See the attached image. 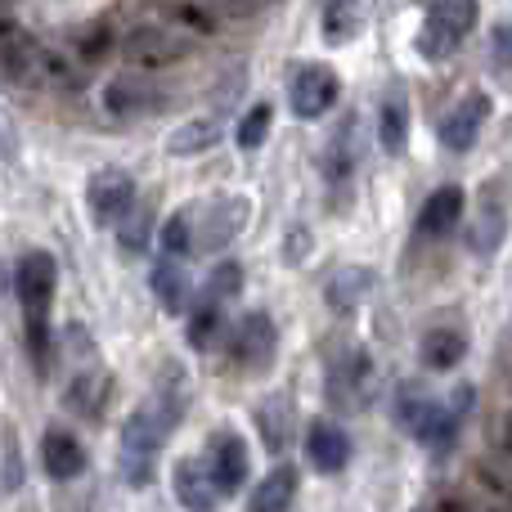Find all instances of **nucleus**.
Listing matches in <instances>:
<instances>
[{"label":"nucleus","mask_w":512,"mask_h":512,"mask_svg":"<svg viewBox=\"0 0 512 512\" xmlns=\"http://www.w3.org/2000/svg\"><path fill=\"white\" fill-rule=\"evenodd\" d=\"M364 288H369V270H342L337 274V283L328 288V301H333L337 310H351L355 301H360Z\"/></svg>","instance_id":"obj_33"},{"label":"nucleus","mask_w":512,"mask_h":512,"mask_svg":"<svg viewBox=\"0 0 512 512\" xmlns=\"http://www.w3.org/2000/svg\"><path fill=\"white\" fill-rule=\"evenodd\" d=\"M153 297H158V306L167 315H185L189 310V274L180 270L176 256H162L153 265Z\"/></svg>","instance_id":"obj_20"},{"label":"nucleus","mask_w":512,"mask_h":512,"mask_svg":"<svg viewBox=\"0 0 512 512\" xmlns=\"http://www.w3.org/2000/svg\"><path fill=\"white\" fill-rule=\"evenodd\" d=\"M499 234H504V216H486V221L472 230V252H490L499 243Z\"/></svg>","instance_id":"obj_34"},{"label":"nucleus","mask_w":512,"mask_h":512,"mask_svg":"<svg viewBox=\"0 0 512 512\" xmlns=\"http://www.w3.org/2000/svg\"><path fill=\"white\" fill-rule=\"evenodd\" d=\"M337 95H342L337 72L324 68V63H306V68H297L292 72V81H288V104H292V113H297L301 122L324 117L328 108L337 104Z\"/></svg>","instance_id":"obj_7"},{"label":"nucleus","mask_w":512,"mask_h":512,"mask_svg":"<svg viewBox=\"0 0 512 512\" xmlns=\"http://www.w3.org/2000/svg\"><path fill=\"white\" fill-rule=\"evenodd\" d=\"M459 221H463V189L445 185V189H436L423 203V212H418V234H423V239H445Z\"/></svg>","instance_id":"obj_18"},{"label":"nucleus","mask_w":512,"mask_h":512,"mask_svg":"<svg viewBox=\"0 0 512 512\" xmlns=\"http://www.w3.org/2000/svg\"><path fill=\"white\" fill-rule=\"evenodd\" d=\"M378 396V373H373V360L364 351H346L342 364L333 369V400L346 409H364Z\"/></svg>","instance_id":"obj_13"},{"label":"nucleus","mask_w":512,"mask_h":512,"mask_svg":"<svg viewBox=\"0 0 512 512\" xmlns=\"http://www.w3.org/2000/svg\"><path fill=\"white\" fill-rule=\"evenodd\" d=\"M472 477H477V486L486 490L490 499H499V504L512 508V454H486V459L472 463Z\"/></svg>","instance_id":"obj_25"},{"label":"nucleus","mask_w":512,"mask_h":512,"mask_svg":"<svg viewBox=\"0 0 512 512\" xmlns=\"http://www.w3.org/2000/svg\"><path fill=\"white\" fill-rule=\"evenodd\" d=\"M292 499H297V468L279 463L261 477V486L248 495V512H292Z\"/></svg>","instance_id":"obj_19"},{"label":"nucleus","mask_w":512,"mask_h":512,"mask_svg":"<svg viewBox=\"0 0 512 512\" xmlns=\"http://www.w3.org/2000/svg\"><path fill=\"white\" fill-rule=\"evenodd\" d=\"M158 243H162V256L185 261V256L194 252V212H176V216H171V221L162 225Z\"/></svg>","instance_id":"obj_28"},{"label":"nucleus","mask_w":512,"mask_h":512,"mask_svg":"<svg viewBox=\"0 0 512 512\" xmlns=\"http://www.w3.org/2000/svg\"><path fill=\"white\" fill-rule=\"evenodd\" d=\"M490 54H495V68L512 72V23L495 27V41H490Z\"/></svg>","instance_id":"obj_35"},{"label":"nucleus","mask_w":512,"mask_h":512,"mask_svg":"<svg viewBox=\"0 0 512 512\" xmlns=\"http://www.w3.org/2000/svg\"><path fill=\"white\" fill-rule=\"evenodd\" d=\"M360 27H364L360 0H328V9H324V41L328 45H346L351 36H360Z\"/></svg>","instance_id":"obj_27"},{"label":"nucleus","mask_w":512,"mask_h":512,"mask_svg":"<svg viewBox=\"0 0 512 512\" xmlns=\"http://www.w3.org/2000/svg\"><path fill=\"white\" fill-rule=\"evenodd\" d=\"M54 283H59V265L50 252H23L14 270V292L18 306L27 319V342L32 355L45 360V346H50V301H54Z\"/></svg>","instance_id":"obj_1"},{"label":"nucleus","mask_w":512,"mask_h":512,"mask_svg":"<svg viewBox=\"0 0 512 512\" xmlns=\"http://www.w3.org/2000/svg\"><path fill=\"white\" fill-rule=\"evenodd\" d=\"M243 221H248L243 198H216L212 207H203V221L194 230V252H221L230 239H239Z\"/></svg>","instance_id":"obj_11"},{"label":"nucleus","mask_w":512,"mask_h":512,"mask_svg":"<svg viewBox=\"0 0 512 512\" xmlns=\"http://www.w3.org/2000/svg\"><path fill=\"white\" fill-rule=\"evenodd\" d=\"M171 486H176V499L185 512H216V504H221L216 472L203 459H180L176 472H171Z\"/></svg>","instance_id":"obj_12"},{"label":"nucleus","mask_w":512,"mask_h":512,"mask_svg":"<svg viewBox=\"0 0 512 512\" xmlns=\"http://www.w3.org/2000/svg\"><path fill=\"white\" fill-rule=\"evenodd\" d=\"M225 135V122H221V113H212V117H194V122H185L176 135L167 140V149L176 153V158H189V153H203V149H212L216 140Z\"/></svg>","instance_id":"obj_23"},{"label":"nucleus","mask_w":512,"mask_h":512,"mask_svg":"<svg viewBox=\"0 0 512 512\" xmlns=\"http://www.w3.org/2000/svg\"><path fill=\"white\" fill-rule=\"evenodd\" d=\"M149 239H153V216H149V207L135 203V212L117 225V243H122V252L140 256L144 248H149Z\"/></svg>","instance_id":"obj_29"},{"label":"nucleus","mask_w":512,"mask_h":512,"mask_svg":"<svg viewBox=\"0 0 512 512\" xmlns=\"http://www.w3.org/2000/svg\"><path fill=\"white\" fill-rule=\"evenodd\" d=\"M234 360L243 364V369H265V364L274 360V346H279V333H274L270 315L265 310H248V315L234 324Z\"/></svg>","instance_id":"obj_10"},{"label":"nucleus","mask_w":512,"mask_h":512,"mask_svg":"<svg viewBox=\"0 0 512 512\" xmlns=\"http://www.w3.org/2000/svg\"><path fill=\"white\" fill-rule=\"evenodd\" d=\"M445 512H512L508 504H472V499H459V495H450L445 499Z\"/></svg>","instance_id":"obj_36"},{"label":"nucleus","mask_w":512,"mask_h":512,"mask_svg":"<svg viewBox=\"0 0 512 512\" xmlns=\"http://www.w3.org/2000/svg\"><path fill=\"white\" fill-rule=\"evenodd\" d=\"M162 104H167V95H162L149 77H140V72H122V77H113L104 86V108L113 117H122V122H135V117L158 113Z\"/></svg>","instance_id":"obj_9"},{"label":"nucleus","mask_w":512,"mask_h":512,"mask_svg":"<svg viewBox=\"0 0 512 512\" xmlns=\"http://www.w3.org/2000/svg\"><path fill=\"white\" fill-rule=\"evenodd\" d=\"M405 140H409V104L400 90H391L378 108V144H382V153L396 158V153H405Z\"/></svg>","instance_id":"obj_21"},{"label":"nucleus","mask_w":512,"mask_h":512,"mask_svg":"<svg viewBox=\"0 0 512 512\" xmlns=\"http://www.w3.org/2000/svg\"><path fill=\"white\" fill-rule=\"evenodd\" d=\"M490 436H495V445H499V450L512 454V409H508V414H499V418H495V427H490Z\"/></svg>","instance_id":"obj_37"},{"label":"nucleus","mask_w":512,"mask_h":512,"mask_svg":"<svg viewBox=\"0 0 512 512\" xmlns=\"http://www.w3.org/2000/svg\"><path fill=\"white\" fill-rule=\"evenodd\" d=\"M189 50H194V36L180 32L176 23H144L135 32H126L122 41V59L135 72H162L171 63L189 59Z\"/></svg>","instance_id":"obj_2"},{"label":"nucleus","mask_w":512,"mask_h":512,"mask_svg":"<svg viewBox=\"0 0 512 512\" xmlns=\"http://www.w3.org/2000/svg\"><path fill=\"white\" fill-rule=\"evenodd\" d=\"M306 454H310V468L333 477V472H342L346 459H351V436L337 423H328V418H315L306 432Z\"/></svg>","instance_id":"obj_16"},{"label":"nucleus","mask_w":512,"mask_h":512,"mask_svg":"<svg viewBox=\"0 0 512 512\" xmlns=\"http://www.w3.org/2000/svg\"><path fill=\"white\" fill-rule=\"evenodd\" d=\"M45 50L50 45L32 41L18 27H0V68L14 86H45Z\"/></svg>","instance_id":"obj_8"},{"label":"nucleus","mask_w":512,"mask_h":512,"mask_svg":"<svg viewBox=\"0 0 512 512\" xmlns=\"http://www.w3.org/2000/svg\"><path fill=\"white\" fill-rule=\"evenodd\" d=\"M486 117H490V99L486 95H468L463 104H454L450 117L441 122V144L445 149H454V153H468L472 144H477Z\"/></svg>","instance_id":"obj_15"},{"label":"nucleus","mask_w":512,"mask_h":512,"mask_svg":"<svg viewBox=\"0 0 512 512\" xmlns=\"http://www.w3.org/2000/svg\"><path fill=\"white\" fill-rule=\"evenodd\" d=\"M270 104H256L248 113L239 117V131H234V140H239V149H261L265 131H270Z\"/></svg>","instance_id":"obj_32"},{"label":"nucleus","mask_w":512,"mask_h":512,"mask_svg":"<svg viewBox=\"0 0 512 512\" xmlns=\"http://www.w3.org/2000/svg\"><path fill=\"white\" fill-rule=\"evenodd\" d=\"M185 333H189V346H198V351H212V346L221 342V333H225V310H221V301L198 297V306L189 310Z\"/></svg>","instance_id":"obj_24"},{"label":"nucleus","mask_w":512,"mask_h":512,"mask_svg":"<svg viewBox=\"0 0 512 512\" xmlns=\"http://www.w3.org/2000/svg\"><path fill=\"white\" fill-rule=\"evenodd\" d=\"M41 459L54 481H77L81 472H86V445H81L77 432H68V427H50L41 441Z\"/></svg>","instance_id":"obj_17"},{"label":"nucleus","mask_w":512,"mask_h":512,"mask_svg":"<svg viewBox=\"0 0 512 512\" xmlns=\"http://www.w3.org/2000/svg\"><path fill=\"white\" fill-rule=\"evenodd\" d=\"M288 405H283V400H265L261 405V418H256V423H261V436H265V445H270L274 454H283L288 450Z\"/></svg>","instance_id":"obj_30"},{"label":"nucleus","mask_w":512,"mask_h":512,"mask_svg":"<svg viewBox=\"0 0 512 512\" xmlns=\"http://www.w3.org/2000/svg\"><path fill=\"white\" fill-rule=\"evenodd\" d=\"M86 207L95 225H122L135 212V180L117 167L95 171L86 185Z\"/></svg>","instance_id":"obj_6"},{"label":"nucleus","mask_w":512,"mask_h":512,"mask_svg":"<svg viewBox=\"0 0 512 512\" xmlns=\"http://www.w3.org/2000/svg\"><path fill=\"white\" fill-rule=\"evenodd\" d=\"M239 288H243V265L225 261V265H216V270L207 274L203 297H212V301H230V297H239Z\"/></svg>","instance_id":"obj_31"},{"label":"nucleus","mask_w":512,"mask_h":512,"mask_svg":"<svg viewBox=\"0 0 512 512\" xmlns=\"http://www.w3.org/2000/svg\"><path fill=\"white\" fill-rule=\"evenodd\" d=\"M167 441V427L149 414V405L135 409L122 427V472L131 486H149L153 468H158V450Z\"/></svg>","instance_id":"obj_4"},{"label":"nucleus","mask_w":512,"mask_h":512,"mask_svg":"<svg viewBox=\"0 0 512 512\" xmlns=\"http://www.w3.org/2000/svg\"><path fill=\"white\" fill-rule=\"evenodd\" d=\"M423 364L432 373H450L463 364V355H468V342H463V333H454V328H432V333L423 337Z\"/></svg>","instance_id":"obj_22"},{"label":"nucleus","mask_w":512,"mask_h":512,"mask_svg":"<svg viewBox=\"0 0 512 512\" xmlns=\"http://www.w3.org/2000/svg\"><path fill=\"white\" fill-rule=\"evenodd\" d=\"M212 472H216V486H221V495H239L243 486H248V472H252V454L248 445L239 441L234 432H216L212 436Z\"/></svg>","instance_id":"obj_14"},{"label":"nucleus","mask_w":512,"mask_h":512,"mask_svg":"<svg viewBox=\"0 0 512 512\" xmlns=\"http://www.w3.org/2000/svg\"><path fill=\"white\" fill-rule=\"evenodd\" d=\"M477 23V0H423V32H418V50L427 59H450L459 41Z\"/></svg>","instance_id":"obj_3"},{"label":"nucleus","mask_w":512,"mask_h":512,"mask_svg":"<svg viewBox=\"0 0 512 512\" xmlns=\"http://www.w3.org/2000/svg\"><path fill=\"white\" fill-rule=\"evenodd\" d=\"M351 171H355V117H346L324 149V176L333 180V185H342Z\"/></svg>","instance_id":"obj_26"},{"label":"nucleus","mask_w":512,"mask_h":512,"mask_svg":"<svg viewBox=\"0 0 512 512\" xmlns=\"http://www.w3.org/2000/svg\"><path fill=\"white\" fill-rule=\"evenodd\" d=\"M396 418H400V427H405L409 436L436 445V450H445V445L454 441V432H459V414H450L445 405H436V400L423 396L418 387H400Z\"/></svg>","instance_id":"obj_5"}]
</instances>
